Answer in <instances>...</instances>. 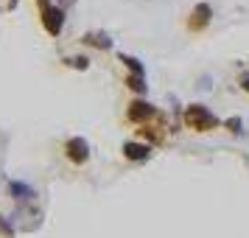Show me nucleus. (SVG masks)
Returning <instances> with one entry per match:
<instances>
[{
    "label": "nucleus",
    "mask_w": 249,
    "mask_h": 238,
    "mask_svg": "<svg viewBox=\"0 0 249 238\" xmlns=\"http://www.w3.org/2000/svg\"><path fill=\"white\" fill-rule=\"evenodd\" d=\"M185 124L193 126V129H213L218 121H215V115H210L204 107H199V104H193L191 110L185 112Z\"/></svg>",
    "instance_id": "f257e3e1"
},
{
    "label": "nucleus",
    "mask_w": 249,
    "mask_h": 238,
    "mask_svg": "<svg viewBox=\"0 0 249 238\" xmlns=\"http://www.w3.org/2000/svg\"><path fill=\"white\" fill-rule=\"evenodd\" d=\"M0 233L6 238H12V227H9V221H0Z\"/></svg>",
    "instance_id": "9b49d317"
},
{
    "label": "nucleus",
    "mask_w": 249,
    "mask_h": 238,
    "mask_svg": "<svg viewBox=\"0 0 249 238\" xmlns=\"http://www.w3.org/2000/svg\"><path fill=\"white\" fill-rule=\"evenodd\" d=\"M241 81H244V87H247V90H249V76H244V79H241Z\"/></svg>",
    "instance_id": "4468645a"
},
{
    "label": "nucleus",
    "mask_w": 249,
    "mask_h": 238,
    "mask_svg": "<svg viewBox=\"0 0 249 238\" xmlns=\"http://www.w3.org/2000/svg\"><path fill=\"white\" fill-rule=\"evenodd\" d=\"M84 39H87L90 45H98V48H109V39H107V37H104V34H87V37H84Z\"/></svg>",
    "instance_id": "6e6552de"
},
{
    "label": "nucleus",
    "mask_w": 249,
    "mask_h": 238,
    "mask_svg": "<svg viewBox=\"0 0 249 238\" xmlns=\"http://www.w3.org/2000/svg\"><path fill=\"white\" fill-rule=\"evenodd\" d=\"M62 23H65V14L59 12V9H51V6H48L45 9V28L51 34H59V31H62Z\"/></svg>",
    "instance_id": "7ed1b4c3"
},
{
    "label": "nucleus",
    "mask_w": 249,
    "mask_h": 238,
    "mask_svg": "<svg viewBox=\"0 0 249 238\" xmlns=\"http://www.w3.org/2000/svg\"><path fill=\"white\" fill-rule=\"evenodd\" d=\"M227 126H230L232 132H241V121H238V118H232V121H227Z\"/></svg>",
    "instance_id": "ddd939ff"
},
{
    "label": "nucleus",
    "mask_w": 249,
    "mask_h": 238,
    "mask_svg": "<svg viewBox=\"0 0 249 238\" xmlns=\"http://www.w3.org/2000/svg\"><path fill=\"white\" fill-rule=\"evenodd\" d=\"M129 87H135V90H146V84H143V79H137V76H132V79H129Z\"/></svg>",
    "instance_id": "9d476101"
},
{
    "label": "nucleus",
    "mask_w": 249,
    "mask_h": 238,
    "mask_svg": "<svg viewBox=\"0 0 249 238\" xmlns=\"http://www.w3.org/2000/svg\"><path fill=\"white\" fill-rule=\"evenodd\" d=\"M126 62V65H129V68L132 70H137V76H140V73H143V65H140V62H137V59H132V56H121Z\"/></svg>",
    "instance_id": "1a4fd4ad"
},
{
    "label": "nucleus",
    "mask_w": 249,
    "mask_h": 238,
    "mask_svg": "<svg viewBox=\"0 0 249 238\" xmlns=\"http://www.w3.org/2000/svg\"><path fill=\"white\" fill-rule=\"evenodd\" d=\"M124 151H126V157H129V160H146L151 148H148L146 143H126Z\"/></svg>",
    "instance_id": "423d86ee"
},
{
    "label": "nucleus",
    "mask_w": 249,
    "mask_h": 238,
    "mask_svg": "<svg viewBox=\"0 0 249 238\" xmlns=\"http://www.w3.org/2000/svg\"><path fill=\"white\" fill-rule=\"evenodd\" d=\"M73 68H79V70H84V68H87V59H84V56H79V59H73Z\"/></svg>",
    "instance_id": "f8f14e48"
},
{
    "label": "nucleus",
    "mask_w": 249,
    "mask_h": 238,
    "mask_svg": "<svg viewBox=\"0 0 249 238\" xmlns=\"http://www.w3.org/2000/svg\"><path fill=\"white\" fill-rule=\"evenodd\" d=\"M12 193H17V199H31V188L20 182H12Z\"/></svg>",
    "instance_id": "0eeeda50"
},
{
    "label": "nucleus",
    "mask_w": 249,
    "mask_h": 238,
    "mask_svg": "<svg viewBox=\"0 0 249 238\" xmlns=\"http://www.w3.org/2000/svg\"><path fill=\"white\" fill-rule=\"evenodd\" d=\"M210 23V6H204V3H199L196 9H193V20H191V28L193 31H199L202 25Z\"/></svg>",
    "instance_id": "39448f33"
},
{
    "label": "nucleus",
    "mask_w": 249,
    "mask_h": 238,
    "mask_svg": "<svg viewBox=\"0 0 249 238\" xmlns=\"http://www.w3.org/2000/svg\"><path fill=\"white\" fill-rule=\"evenodd\" d=\"M87 151H90L87 148V140H81V137H73L68 143V157L76 160V163H84L87 160Z\"/></svg>",
    "instance_id": "f03ea898"
},
{
    "label": "nucleus",
    "mask_w": 249,
    "mask_h": 238,
    "mask_svg": "<svg viewBox=\"0 0 249 238\" xmlns=\"http://www.w3.org/2000/svg\"><path fill=\"white\" fill-rule=\"evenodd\" d=\"M129 115H132L135 121H146V118H154L157 110H154L151 104H146V101H135L132 104V110H129Z\"/></svg>",
    "instance_id": "20e7f679"
}]
</instances>
